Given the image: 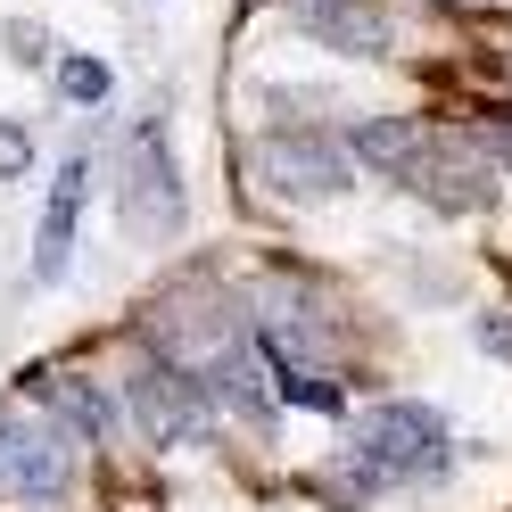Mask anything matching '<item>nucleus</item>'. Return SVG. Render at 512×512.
Returning a JSON list of instances; mask_svg holds the SVG:
<instances>
[{"label": "nucleus", "mask_w": 512, "mask_h": 512, "mask_svg": "<svg viewBox=\"0 0 512 512\" xmlns=\"http://www.w3.org/2000/svg\"><path fill=\"white\" fill-rule=\"evenodd\" d=\"M356 149L372 157L380 174L413 182L422 199L438 207H479V190H488V157L496 141H471V133H430V124H364Z\"/></svg>", "instance_id": "1"}, {"label": "nucleus", "mask_w": 512, "mask_h": 512, "mask_svg": "<svg viewBox=\"0 0 512 512\" xmlns=\"http://www.w3.org/2000/svg\"><path fill=\"white\" fill-rule=\"evenodd\" d=\"M116 199H124V223L141 240H166L182 223V182H174V157H166V124H133L124 166H116Z\"/></svg>", "instance_id": "2"}, {"label": "nucleus", "mask_w": 512, "mask_h": 512, "mask_svg": "<svg viewBox=\"0 0 512 512\" xmlns=\"http://www.w3.org/2000/svg\"><path fill=\"white\" fill-rule=\"evenodd\" d=\"M356 455L389 479H422V471L446 463V422L430 405H372L356 422Z\"/></svg>", "instance_id": "3"}, {"label": "nucleus", "mask_w": 512, "mask_h": 512, "mask_svg": "<svg viewBox=\"0 0 512 512\" xmlns=\"http://www.w3.org/2000/svg\"><path fill=\"white\" fill-rule=\"evenodd\" d=\"M67 488H75V446H67V430L17 422L9 438H0V496H17V504H58Z\"/></svg>", "instance_id": "4"}, {"label": "nucleus", "mask_w": 512, "mask_h": 512, "mask_svg": "<svg viewBox=\"0 0 512 512\" xmlns=\"http://www.w3.org/2000/svg\"><path fill=\"white\" fill-rule=\"evenodd\" d=\"M265 174L290 190V199H331V190H347V157H339V141L331 133H273L265 141Z\"/></svg>", "instance_id": "5"}, {"label": "nucleus", "mask_w": 512, "mask_h": 512, "mask_svg": "<svg viewBox=\"0 0 512 512\" xmlns=\"http://www.w3.org/2000/svg\"><path fill=\"white\" fill-rule=\"evenodd\" d=\"M133 413H141V430L157 446H174V438H207V397H199V380H182V372H141L133 380Z\"/></svg>", "instance_id": "6"}, {"label": "nucleus", "mask_w": 512, "mask_h": 512, "mask_svg": "<svg viewBox=\"0 0 512 512\" xmlns=\"http://www.w3.org/2000/svg\"><path fill=\"white\" fill-rule=\"evenodd\" d=\"M83 190H91V157H67L50 182V207H42V232H34V273L58 281L75 256V223H83Z\"/></svg>", "instance_id": "7"}, {"label": "nucleus", "mask_w": 512, "mask_h": 512, "mask_svg": "<svg viewBox=\"0 0 512 512\" xmlns=\"http://www.w3.org/2000/svg\"><path fill=\"white\" fill-rule=\"evenodd\" d=\"M25 397H34L42 413H58L50 430H67V438H108L116 430V405L91 389V380H75V372H25Z\"/></svg>", "instance_id": "8"}, {"label": "nucleus", "mask_w": 512, "mask_h": 512, "mask_svg": "<svg viewBox=\"0 0 512 512\" xmlns=\"http://www.w3.org/2000/svg\"><path fill=\"white\" fill-rule=\"evenodd\" d=\"M306 34L372 58V50H389V17H380V0H306Z\"/></svg>", "instance_id": "9"}, {"label": "nucleus", "mask_w": 512, "mask_h": 512, "mask_svg": "<svg viewBox=\"0 0 512 512\" xmlns=\"http://www.w3.org/2000/svg\"><path fill=\"white\" fill-rule=\"evenodd\" d=\"M215 397L232 405L240 422H256V430L273 422V397H265V372H256V347H240V339L215 347Z\"/></svg>", "instance_id": "10"}, {"label": "nucleus", "mask_w": 512, "mask_h": 512, "mask_svg": "<svg viewBox=\"0 0 512 512\" xmlns=\"http://www.w3.org/2000/svg\"><path fill=\"white\" fill-rule=\"evenodd\" d=\"M58 91H67L75 108H100L108 100V67L100 58H67V67H58Z\"/></svg>", "instance_id": "11"}, {"label": "nucleus", "mask_w": 512, "mask_h": 512, "mask_svg": "<svg viewBox=\"0 0 512 512\" xmlns=\"http://www.w3.org/2000/svg\"><path fill=\"white\" fill-rule=\"evenodd\" d=\"M25 166H34V141H25V124H9V116H0V182H9V174H25Z\"/></svg>", "instance_id": "12"}, {"label": "nucleus", "mask_w": 512, "mask_h": 512, "mask_svg": "<svg viewBox=\"0 0 512 512\" xmlns=\"http://www.w3.org/2000/svg\"><path fill=\"white\" fill-rule=\"evenodd\" d=\"M479 347H488V356H504V364H512V314H479Z\"/></svg>", "instance_id": "13"}, {"label": "nucleus", "mask_w": 512, "mask_h": 512, "mask_svg": "<svg viewBox=\"0 0 512 512\" xmlns=\"http://www.w3.org/2000/svg\"><path fill=\"white\" fill-rule=\"evenodd\" d=\"M496 157H504V166H512V124H504V133H496Z\"/></svg>", "instance_id": "14"}]
</instances>
